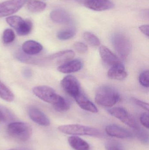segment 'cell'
Instances as JSON below:
<instances>
[{"mask_svg":"<svg viewBox=\"0 0 149 150\" xmlns=\"http://www.w3.org/2000/svg\"><path fill=\"white\" fill-rule=\"evenodd\" d=\"M33 93L45 102L53 105L56 111L65 112L69 110L70 105L64 98L57 93L51 87L47 86H38L32 89Z\"/></svg>","mask_w":149,"mask_h":150,"instance_id":"1","label":"cell"},{"mask_svg":"<svg viewBox=\"0 0 149 150\" xmlns=\"http://www.w3.org/2000/svg\"><path fill=\"white\" fill-rule=\"evenodd\" d=\"M120 99V93L118 91L109 86H100L95 93V102L99 105L104 107L113 106Z\"/></svg>","mask_w":149,"mask_h":150,"instance_id":"2","label":"cell"},{"mask_svg":"<svg viewBox=\"0 0 149 150\" xmlns=\"http://www.w3.org/2000/svg\"><path fill=\"white\" fill-rule=\"evenodd\" d=\"M58 130L64 134L73 135L88 136L94 137L101 136V133L95 128L80 124H69L59 127Z\"/></svg>","mask_w":149,"mask_h":150,"instance_id":"3","label":"cell"},{"mask_svg":"<svg viewBox=\"0 0 149 150\" xmlns=\"http://www.w3.org/2000/svg\"><path fill=\"white\" fill-rule=\"evenodd\" d=\"M7 130L10 136L22 142L29 140L32 134L31 127L26 122H11L8 125Z\"/></svg>","mask_w":149,"mask_h":150,"instance_id":"4","label":"cell"},{"mask_svg":"<svg viewBox=\"0 0 149 150\" xmlns=\"http://www.w3.org/2000/svg\"><path fill=\"white\" fill-rule=\"evenodd\" d=\"M112 42L118 55L122 59H127L132 50V44L128 37L122 33H115L112 37Z\"/></svg>","mask_w":149,"mask_h":150,"instance_id":"5","label":"cell"},{"mask_svg":"<svg viewBox=\"0 0 149 150\" xmlns=\"http://www.w3.org/2000/svg\"><path fill=\"white\" fill-rule=\"evenodd\" d=\"M112 116L117 118L130 127L136 129L139 127L137 121L127 110L121 107H115L108 110Z\"/></svg>","mask_w":149,"mask_h":150,"instance_id":"6","label":"cell"},{"mask_svg":"<svg viewBox=\"0 0 149 150\" xmlns=\"http://www.w3.org/2000/svg\"><path fill=\"white\" fill-rule=\"evenodd\" d=\"M28 0H8L0 4V18L7 16L17 12Z\"/></svg>","mask_w":149,"mask_h":150,"instance_id":"7","label":"cell"},{"mask_svg":"<svg viewBox=\"0 0 149 150\" xmlns=\"http://www.w3.org/2000/svg\"><path fill=\"white\" fill-rule=\"evenodd\" d=\"M61 85L64 91L73 98L81 91L78 81L74 76H66L61 80Z\"/></svg>","mask_w":149,"mask_h":150,"instance_id":"8","label":"cell"},{"mask_svg":"<svg viewBox=\"0 0 149 150\" xmlns=\"http://www.w3.org/2000/svg\"><path fill=\"white\" fill-rule=\"evenodd\" d=\"M106 133L110 136L120 139H128L134 137L131 131L116 124H109L106 127Z\"/></svg>","mask_w":149,"mask_h":150,"instance_id":"9","label":"cell"},{"mask_svg":"<svg viewBox=\"0 0 149 150\" xmlns=\"http://www.w3.org/2000/svg\"><path fill=\"white\" fill-rule=\"evenodd\" d=\"M99 52L103 62L109 67H112L122 64L118 57L106 47H100Z\"/></svg>","mask_w":149,"mask_h":150,"instance_id":"10","label":"cell"},{"mask_svg":"<svg viewBox=\"0 0 149 150\" xmlns=\"http://www.w3.org/2000/svg\"><path fill=\"white\" fill-rule=\"evenodd\" d=\"M84 5L88 8L96 11H102L110 9L114 4L109 0H86Z\"/></svg>","mask_w":149,"mask_h":150,"instance_id":"11","label":"cell"},{"mask_svg":"<svg viewBox=\"0 0 149 150\" xmlns=\"http://www.w3.org/2000/svg\"><path fill=\"white\" fill-rule=\"evenodd\" d=\"M28 113L30 119L38 125L48 126L50 125V120L41 110L35 107L30 108Z\"/></svg>","mask_w":149,"mask_h":150,"instance_id":"12","label":"cell"},{"mask_svg":"<svg viewBox=\"0 0 149 150\" xmlns=\"http://www.w3.org/2000/svg\"><path fill=\"white\" fill-rule=\"evenodd\" d=\"M76 102L82 109L92 113H97L98 109L94 104L81 91L74 98Z\"/></svg>","mask_w":149,"mask_h":150,"instance_id":"13","label":"cell"},{"mask_svg":"<svg viewBox=\"0 0 149 150\" xmlns=\"http://www.w3.org/2000/svg\"><path fill=\"white\" fill-rule=\"evenodd\" d=\"M82 63L78 59L71 60L58 67V70L63 74H70L79 71L82 67Z\"/></svg>","mask_w":149,"mask_h":150,"instance_id":"14","label":"cell"},{"mask_svg":"<svg viewBox=\"0 0 149 150\" xmlns=\"http://www.w3.org/2000/svg\"><path fill=\"white\" fill-rule=\"evenodd\" d=\"M50 16L53 22L60 24H68L71 22L70 15L65 11L60 9L52 11Z\"/></svg>","mask_w":149,"mask_h":150,"instance_id":"15","label":"cell"},{"mask_svg":"<svg viewBox=\"0 0 149 150\" xmlns=\"http://www.w3.org/2000/svg\"><path fill=\"white\" fill-rule=\"evenodd\" d=\"M32 23L29 19H24L20 17L17 22L14 29L19 36H26L31 32Z\"/></svg>","mask_w":149,"mask_h":150,"instance_id":"16","label":"cell"},{"mask_svg":"<svg viewBox=\"0 0 149 150\" xmlns=\"http://www.w3.org/2000/svg\"><path fill=\"white\" fill-rule=\"evenodd\" d=\"M43 46L37 41L30 40L25 41L22 46L23 52L28 55H35L43 50Z\"/></svg>","mask_w":149,"mask_h":150,"instance_id":"17","label":"cell"},{"mask_svg":"<svg viewBox=\"0 0 149 150\" xmlns=\"http://www.w3.org/2000/svg\"><path fill=\"white\" fill-rule=\"evenodd\" d=\"M107 75L111 79L122 80L127 77V73L125 70L124 66L121 64L111 67L108 72Z\"/></svg>","mask_w":149,"mask_h":150,"instance_id":"18","label":"cell"},{"mask_svg":"<svg viewBox=\"0 0 149 150\" xmlns=\"http://www.w3.org/2000/svg\"><path fill=\"white\" fill-rule=\"evenodd\" d=\"M75 56V53L72 50H65L52 55L50 59L55 60L58 63H63L71 60Z\"/></svg>","mask_w":149,"mask_h":150,"instance_id":"19","label":"cell"},{"mask_svg":"<svg viewBox=\"0 0 149 150\" xmlns=\"http://www.w3.org/2000/svg\"><path fill=\"white\" fill-rule=\"evenodd\" d=\"M68 142L70 146L76 150H88L90 148L88 144L78 137H70Z\"/></svg>","mask_w":149,"mask_h":150,"instance_id":"20","label":"cell"},{"mask_svg":"<svg viewBox=\"0 0 149 150\" xmlns=\"http://www.w3.org/2000/svg\"><path fill=\"white\" fill-rule=\"evenodd\" d=\"M46 4L43 2L38 0H28L27 8L33 13L42 12L45 9Z\"/></svg>","mask_w":149,"mask_h":150,"instance_id":"21","label":"cell"},{"mask_svg":"<svg viewBox=\"0 0 149 150\" xmlns=\"http://www.w3.org/2000/svg\"><path fill=\"white\" fill-rule=\"evenodd\" d=\"M0 98L8 102H11L14 99L13 93L1 81H0Z\"/></svg>","mask_w":149,"mask_h":150,"instance_id":"22","label":"cell"},{"mask_svg":"<svg viewBox=\"0 0 149 150\" xmlns=\"http://www.w3.org/2000/svg\"><path fill=\"white\" fill-rule=\"evenodd\" d=\"M76 33V30L74 28H66L59 32L57 34V37L60 40H68L73 38Z\"/></svg>","mask_w":149,"mask_h":150,"instance_id":"23","label":"cell"},{"mask_svg":"<svg viewBox=\"0 0 149 150\" xmlns=\"http://www.w3.org/2000/svg\"><path fill=\"white\" fill-rule=\"evenodd\" d=\"M0 118L1 121L10 122L15 119L14 114L5 107L0 105Z\"/></svg>","mask_w":149,"mask_h":150,"instance_id":"24","label":"cell"},{"mask_svg":"<svg viewBox=\"0 0 149 150\" xmlns=\"http://www.w3.org/2000/svg\"><path fill=\"white\" fill-rule=\"evenodd\" d=\"M83 38L85 40L92 46L98 47L100 45V41L98 37L91 33L88 32L84 33Z\"/></svg>","mask_w":149,"mask_h":150,"instance_id":"25","label":"cell"},{"mask_svg":"<svg viewBox=\"0 0 149 150\" xmlns=\"http://www.w3.org/2000/svg\"><path fill=\"white\" fill-rule=\"evenodd\" d=\"M15 38V35L13 30L10 29H7L3 31L2 40L5 44L12 43Z\"/></svg>","mask_w":149,"mask_h":150,"instance_id":"26","label":"cell"},{"mask_svg":"<svg viewBox=\"0 0 149 150\" xmlns=\"http://www.w3.org/2000/svg\"><path fill=\"white\" fill-rule=\"evenodd\" d=\"M105 148L106 150H123L120 143L113 140L107 141L105 143Z\"/></svg>","mask_w":149,"mask_h":150,"instance_id":"27","label":"cell"},{"mask_svg":"<svg viewBox=\"0 0 149 150\" xmlns=\"http://www.w3.org/2000/svg\"><path fill=\"white\" fill-rule=\"evenodd\" d=\"M136 135L138 139L143 143H148V134L147 131L143 129L140 128V127L136 129Z\"/></svg>","mask_w":149,"mask_h":150,"instance_id":"28","label":"cell"},{"mask_svg":"<svg viewBox=\"0 0 149 150\" xmlns=\"http://www.w3.org/2000/svg\"><path fill=\"white\" fill-rule=\"evenodd\" d=\"M139 81L140 83L145 87L149 86V72L148 70L143 71L140 74L139 76Z\"/></svg>","mask_w":149,"mask_h":150,"instance_id":"29","label":"cell"},{"mask_svg":"<svg viewBox=\"0 0 149 150\" xmlns=\"http://www.w3.org/2000/svg\"><path fill=\"white\" fill-rule=\"evenodd\" d=\"M73 47L74 49L80 54L85 53L88 50L87 46L81 42H76L74 43Z\"/></svg>","mask_w":149,"mask_h":150,"instance_id":"30","label":"cell"},{"mask_svg":"<svg viewBox=\"0 0 149 150\" xmlns=\"http://www.w3.org/2000/svg\"><path fill=\"white\" fill-rule=\"evenodd\" d=\"M141 123L146 128L148 129L149 127V116L148 113H143L140 116Z\"/></svg>","mask_w":149,"mask_h":150,"instance_id":"31","label":"cell"},{"mask_svg":"<svg viewBox=\"0 0 149 150\" xmlns=\"http://www.w3.org/2000/svg\"><path fill=\"white\" fill-rule=\"evenodd\" d=\"M133 100L137 105L142 108L143 109H145V110H147V111H149V106L148 103L143 102V101L137 99L136 98H133Z\"/></svg>","mask_w":149,"mask_h":150,"instance_id":"32","label":"cell"},{"mask_svg":"<svg viewBox=\"0 0 149 150\" xmlns=\"http://www.w3.org/2000/svg\"><path fill=\"white\" fill-rule=\"evenodd\" d=\"M141 31L144 35L149 37V25H143L139 27Z\"/></svg>","mask_w":149,"mask_h":150,"instance_id":"33","label":"cell"},{"mask_svg":"<svg viewBox=\"0 0 149 150\" xmlns=\"http://www.w3.org/2000/svg\"><path fill=\"white\" fill-rule=\"evenodd\" d=\"M23 74L26 78H30L32 76V71L30 69H24L23 71Z\"/></svg>","mask_w":149,"mask_h":150,"instance_id":"34","label":"cell"},{"mask_svg":"<svg viewBox=\"0 0 149 150\" xmlns=\"http://www.w3.org/2000/svg\"><path fill=\"white\" fill-rule=\"evenodd\" d=\"M8 150H31L30 149H28V148H18V149H9Z\"/></svg>","mask_w":149,"mask_h":150,"instance_id":"35","label":"cell"},{"mask_svg":"<svg viewBox=\"0 0 149 150\" xmlns=\"http://www.w3.org/2000/svg\"><path fill=\"white\" fill-rule=\"evenodd\" d=\"M78 2L80 3V4H84V3L85 2L86 0H76Z\"/></svg>","mask_w":149,"mask_h":150,"instance_id":"36","label":"cell"}]
</instances>
